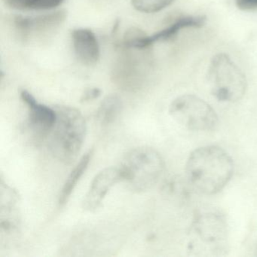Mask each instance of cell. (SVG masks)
<instances>
[{
  "label": "cell",
  "instance_id": "cell-1",
  "mask_svg": "<svg viewBox=\"0 0 257 257\" xmlns=\"http://www.w3.org/2000/svg\"><path fill=\"white\" fill-rule=\"evenodd\" d=\"M231 156L217 146H205L194 150L186 165L188 183L204 195L221 192L234 174Z\"/></svg>",
  "mask_w": 257,
  "mask_h": 257
},
{
  "label": "cell",
  "instance_id": "cell-2",
  "mask_svg": "<svg viewBox=\"0 0 257 257\" xmlns=\"http://www.w3.org/2000/svg\"><path fill=\"white\" fill-rule=\"evenodd\" d=\"M57 120L47 137L48 147L60 162L70 164L77 158L86 137V121L82 112L69 106H55Z\"/></svg>",
  "mask_w": 257,
  "mask_h": 257
},
{
  "label": "cell",
  "instance_id": "cell-3",
  "mask_svg": "<svg viewBox=\"0 0 257 257\" xmlns=\"http://www.w3.org/2000/svg\"><path fill=\"white\" fill-rule=\"evenodd\" d=\"M119 169L122 181L132 190L146 192L159 181L165 169V162L157 150L140 147L127 153Z\"/></svg>",
  "mask_w": 257,
  "mask_h": 257
},
{
  "label": "cell",
  "instance_id": "cell-4",
  "mask_svg": "<svg viewBox=\"0 0 257 257\" xmlns=\"http://www.w3.org/2000/svg\"><path fill=\"white\" fill-rule=\"evenodd\" d=\"M207 77L210 92L219 101L234 103L245 95V75L226 54H216L212 58Z\"/></svg>",
  "mask_w": 257,
  "mask_h": 257
},
{
  "label": "cell",
  "instance_id": "cell-5",
  "mask_svg": "<svg viewBox=\"0 0 257 257\" xmlns=\"http://www.w3.org/2000/svg\"><path fill=\"white\" fill-rule=\"evenodd\" d=\"M169 113L177 123L194 132L213 130L219 122L212 106L193 94L176 97L170 104Z\"/></svg>",
  "mask_w": 257,
  "mask_h": 257
},
{
  "label": "cell",
  "instance_id": "cell-6",
  "mask_svg": "<svg viewBox=\"0 0 257 257\" xmlns=\"http://www.w3.org/2000/svg\"><path fill=\"white\" fill-rule=\"evenodd\" d=\"M117 60L112 71V80L121 89L135 91L140 89L145 78L146 67L142 54L138 49L126 47Z\"/></svg>",
  "mask_w": 257,
  "mask_h": 257
},
{
  "label": "cell",
  "instance_id": "cell-7",
  "mask_svg": "<svg viewBox=\"0 0 257 257\" xmlns=\"http://www.w3.org/2000/svg\"><path fill=\"white\" fill-rule=\"evenodd\" d=\"M67 13L64 10L37 16H16L13 26L19 37L25 41L46 37L64 23Z\"/></svg>",
  "mask_w": 257,
  "mask_h": 257
},
{
  "label": "cell",
  "instance_id": "cell-8",
  "mask_svg": "<svg viewBox=\"0 0 257 257\" xmlns=\"http://www.w3.org/2000/svg\"><path fill=\"white\" fill-rule=\"evenodd\" d=\"M207 22L204 16H185L176 20L172 25L152 36H146L139 31H129L124 37V45L126 47L146 49L159 42L166 41L177 35L185 28H202Z\"/></svg>",
  "mask_w": 257,
  "mask_h": 257
},
{
  "label": "cell",
  "instance_id": "cell-9",
  "mask_svg": "<svg viewBox=\"0 0 257 257\" xmlns=\"http://www.w3.org/2000/svg\"><path fill=\"white\" fill-rule=\"evenodd\" d=\"M20 95L28 109V124L30 130L37 137L47 138L56 122L55 108L38 103L27 90H22Z\"/></svg>",
  "mask_w": 257,
  "mask_h": 257
},
{
  "label": "cell",
  "instance_id": "cell-10",
  "mask_svg": "<svg viewBox=\"0 0 257 257\" xmlns=\"http://www.w3.org/2000/svg\"><path fill=\"white\" fill-rule=\"evenodd\" d=\"M120 181H122V178L119 167H111L102 170L91 182L82 201V208L88 212L97 210L101 206L111 188Z\"/></svg>",
  "mask_w": 257,
  "mask_h": 257
},
{
  "label": "cell",
  "instance_id": "cell-11",
  "mask_svg": "<svg viewBox=\"0 0 257 257\" xmlns=\"http://www.w3.org/2000/svg\"><path fill=\"white\" fill-rule=\"evenodd\" d=\"M73 49L78 59L86 66L97 64L100 58V46L91 30L79 28L72 32Z\"/></svg>",
  "mask_w": 257,
  "mask_h": 257
},
{
  "label": "cell",
  "instance_id": "cell-12",
  "mask_svg": "<svg viewBox=\"0 0 257 257\" xmlns=\"http://www.w3.org/2000/svg\"><path fill=\"white\" fill-rule=\"evenodd\" d=\"M195 228L201 240L207 243H215L220 240L225 234L223 220L215 214L200 216L195 222Z\"/></svg>",
  "mask_w": 257,
  "mask_h": 257
},
{
  "label": "cell",
  "instance_id": "cell-13",
  "mask_svg": "<svg viewBox=\"0 0 257 257\" xmlns=\"http://www.w3.org/2000/svg\"><path fill=\"white\" fill-rule=\"evenodd\" d=\"M92 156L93 150H89L88 153H85L67 177L58 198V203L60 205H64L68 201L70 195H72L79 180L86 171Z\"/></svg>",
  "mask_w": 257,
  "mask_h": 257
},
{
  "label": "cell",
  "instance_id": "cell-14",
  "mask_svg": "<svg viewBox=\"0 0 257 257\" xmlns=\"http://www.w3.org/2000/svg\"><path fill=\"white\" fill-rule=\"evenodd\" d=\"M121 109L122 102L119 97L115 94L107 96L100 103L96 118L102 125H109L116 120L121 113Z\"/></svg>",
  "mask_w": 257,
  "mask_h": 257
},
{
  "label": "cell",
  "instance_id": "cell-15",
  "mask_svg": "<svg viewBox=\"0 0 257 257\" xmlns=\"http://www.w3.org/2000/svg\"><path fill=\"white\" fill-rule=\"evenodd\" d=\"M64 0H4L8 7L18 10H48L56 8Z\"/></svg>",
  "mask_w": 257,
  "mask_h": 257
},
{
  "label": "cell",
  "instance_id": "cell-16",
  "mask_svg": "<svg viewBox=\"0 0 257 257\" xmlns=\"http://www.w3.org/2000/svg\"><path fill=\"white\" fill-rule=\"evenodd\" d=\"M175 0H132L135 10L143 13H159L169 7Z\"/></svg>",
  "mask_w": 257,
  "mask_h": 257
},
{
  "label": "cell",
  "instance_id": "cell-17",
  "mask_svg": "<svg viewBox=\"0 0 257 257\" xmlns=\"http://www.w3.org/2000/svg\"><path fill=\"white\" fill-rule=\"evenodd\" d=\"M101 95V90L98 88H87L82 93V97H81V102L91 101V100H95L98 98Z\"/></svg>",
  "mask_w": 257,
  "mask_h": 257
},
{
  "label": "cell",
  "instance_id": "cell-18",
  "mask_svg": "<svg viewBox=\"0 0 257 257\" xmlns=\"http://www.w3.org/2000/svg\"><path fill=\"white\" fill-rule=\"evenodd\" d=\"M236 7L242 11L257 10V0H235Z\"/></svg>",
  "mask_w": 257,
  "mask_h": 257
}]
</instances>
